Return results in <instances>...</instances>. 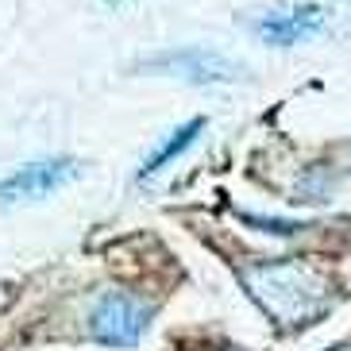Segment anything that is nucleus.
I'll return each mask as SVG.
<instances>
[{
	"label": "nucleus",
	"instance_id": "nucleus-1",
	"mask_svg": "<svg viewBox=\"0 0 351 351\" xmlns=\"http://www.w3.org/2000/svg\"><path fill=\"white\" fill-rule=\"evenodd\" d=\"M243 286L274 324L301 328L328 309V278L305 258H270L243 270Z\"/></svg>",
	"mask_w": 351,
	"mask_h": 351
},
{
	"label": "nucleus",
	"instance_id": "nucleus-2",
	"mask_svg": "<svg viewBox=\"0 0 351 351\" xmlns=\"http://www.w3.org/2000/svg\"><path fill=\"white\" fill-rule=\"evenodd\" d=\"M151 309L124 289H104L89 309V336L104 348H135L143 340Z\"/></svg>",
	"mask_w": 351,
	"mask_h": 351
},
{
	"label": "nucleus",
	"instance_id": "nucleus-3",
	"mask_svg": "<svg viewBox=\"0 0 351 351\" xmlns=\"http://www.w3.org/2000/svg\"><path fill=\"white\" fill-rule=\"evenodd\" d=\"M77 178V158H35V162L16 166L8 178H0V208L8 205H23V201H39V197L62 189L66 182Z\"/></svg>",
	"mask_w": 351,
	"mask_h": 351
},
{
	"label": "nucleus",
	"instance_id": "nucleus-4",
	"mask_svg": "<svg viewBox=\"0 0 351 351\" xmlns=\"http://www.w3.org/2000/svg\"><path fill=\"white\" fill-rule=\"evenodd\" d=\"M135 70H155V73H166V77H182V82H189V85L232 82L239 73L232 58L208 51V47H178V51L151 54V58H143Z\"/></svg>",
	"mask_w": 351,
	"mask_h": 351
},
{
	"label": "nucleus",
	"instance_id": "nucleus-5",
	"mask_svg": "<svg viewBox=\"0 0 351 351\" xmlns=\"http://www.w3.org/2000/svg\"><path fill=\"white\" fill-rule=\"evenodd\" d=\"M324 27V12L317 4H293V8H274L263 12L255 20V35L270 47H293L305 35L320 32Z\"/></svg>",
	"mask_w": 351,
	"mask_h": 351
},
{
	"label": "nucleus",
	"instance_id": "nucleus-6",
	"mask_svg": "<svg viewBox=\"0 0 351 351\" xmlns=\"http://www.w3.org/2000/svg\"><path fill=\"white\" fill-rule=\"evenodd\" d=\"M201 132H205V120H201V116H193L189 124H178L174 132L166 135L162 143H158L155 151H151V155L143 158V166L135 170V178H139V182H147V178H155L158 170H162V166H170L178 155H182V151H189V147L197 143V135H201Z\"/></svg>",
	"mask_w": 351,
	"mask_h": 351
},
{
	"label": "nucleus",
	"instance_id": "nucleus-7",
	"mask_svg": "<svg viewBox=\"0 0 351 351\" xmlns=\"http://www.w3.org/2000/svg\"><path fill=\"white\" fill-rule=\"evenodd\" d=\"M328 351H351V348H328Z\"/></svg>",
	"mask_w": 351,
	"mask_h": 351
},
{
	"label": "nucleus",
	"instance_id": "nucleus-8",
	"mask_svg": "<svg viewBox=\"0 0 351 351\" xmlns=\"http://www.w3.org/2000/svg\"><path fill=\"white\" fill-rule=\"evenodd\" d=\"M108 4H116V0H108Z\"/></svg>",
	"mask_w": 351,
	"mask_h": 351
}]
</instances>
